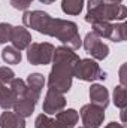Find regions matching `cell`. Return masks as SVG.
<instances>
[{
  "label": "cell",
  "mask_w": 127,
  "mask_h": 128,
  "mask_svg": "<svg viewBox=\"0 0 127 128\" xmlns=\"http://www.w3.org/2000/svg\"><path fill=\"white\" fill-rule=\"evenodd\" d=\"M23 24L27 28L36 30L40 34L58 39L63 46L76 51L82 46V39L78 32V26L73 21L61 18H51L43 10H26L23 15Z\"/></svg>",
  "instance_id": "1"
},
{
  "label": "cell",
  "mask_w": 127,
  "mask_h": 128,
  "mask_svg": "<svg viewBox=\"0 0 127 128\" xmlns=\"http://www.w3.org/2000/svg\"><path fill=\"white\" fill-rule=\"evenodd\" d=\"M81 58L75 51L67 46H57L52 55V68L48 78V86L66 94L72 86L73 72Z\"/></svg>",
  "instance_id": "2"
},
{
  "label": "cell",
  "mask_w": 127,
  "mask_h": 128,
  "mask_svg": "<svg viewBox=\"0 0 127 128\" xmlns=\"http://www.w3.org/2000/svg\"><path fill=\"white\" fill-rule=\"evenodd\" d=\"M127 16V8L124 4L106 3L105 0H88L85 21L93 24L96 21H123Z\"/></svg>",
  "instance_id": "3"
},
{
  "label": "cell",
  "mask_w": 127,
  "mask_h": 128,
  "mask_svg": "<svg viewBox=\"0 0 127 128\" xmlns=\"http://www.w3.org/2000/svg\"><path fill=\"white\" fill-rule=\"evenodd\" d=\"M55 46L49 42H32L27 48V61L33 66H46L52 61Z\"/></svg>",
  "instance_id": "4"
},
{
  "label": "cell",
  "mask_w": 127,
  "mask_h": 128,
  "mask_svg": "<svg viewBox=\"0 0 127 128\" xmlns=\"http://www.w3.org/2000/svg\"><path fill=\"white\" fill-rule=\"evenodd\" d=\"M73 78H78L79 80L84 82H93V80H105L106 79V73L102 72L100 66L96 63V60L91 58H81L73 72Z\"/></svg>",
  "instance_id": "5"
},
{
  "label": "cell",
  "mask_w": 127,
  "mask_h": 128,
  "mask_svg": "<svg viewBox=\"0 0 127 128\" xmlns=\"http://www.w3.org/2000/svg\"><path fill=\"white\" fill-rule=\"evenodd\" d=\"M39 98H40V91H36V90L27 86L26 92L15 100L12 109H14V112L17 115H20L23 118H29L34 112V107H36Z\"/></svg>",
  "instance_id": "6"
},
{
  "label": "cell",
  "mask_w": 127,
  "mask_h": 128,
  "mask_svg": "<svg viewBox=\"0 0 127 128\" xmlns=\"http://www.w3.org/2000/svg\"><path fill=\"white\" fill-rule=\"evenodd\" d=\"M84 49L94 58V60H105L109 55V46L103 43V40L94 32H88L82 40Z\"/></svg>",
  "instance_id": "7"
},
{
  "label": "cell",
  "mask_w": 127,
  "mask_h": 128,
  "mask_svg": "<svg viewBox=\"0 0 127 128\" xmlns=\"http://www.w3.org/2000/svg\"><path fill=\"white\" fill-rule=\"evenodd\" d=\"M82 127L84 128H99L105 121V109L96 106V104H84L79 110Z\"/></svg>",
  "instance_id": "8"
},
{
  "label": "cell",
  "mask_w": 127,
  "mask_h": 128,
  "mask_svg": "<svg viewBox=\"0 0 127 128\" xmlns=\"http://www.w3.org/2000/svg\"><path fill=\"white\" fill-rule=\"evenodd\" d=\"M64 107H66L64 94L55 91V90H52V88H48L45 100H43V104H42L43 113L45 115H55V113L61 112Z\"/></svg>",
  "instance_id": "9"
},
{
  "label": "cell",
  "mask_w": 127,
  "mask_h": 128,
  "mask_svg": "<svg viewBox=\"0 0 127 128\" xmlns=\"http://www.w3.org/2000/svg\"><path fill=\"white\" fill-rule=\"evenodd\" d=\"M11 43L14 48H17L18 51H24L29 48V45L32 43V34L30 32L23 27V26H17L12 27V33H11Z\"/></svg>",
  "instance_id": "10"
},
{
  "label": "cell",
  "mask_w": 127,
  "mask_h": 128,
  "mask_svg": "<svg viewBox=\"0 0 127 128\" xmlns=\"http://www.w3.org/2000/svg\"><path fill=\"white\" fill-rule=\"evenodd\" d=\"M90 100H91V104L106 109L109 104V91L100 84H93L90 86Z\"/></svg>",
  "instance_id": "11"
},
{
  "label": "cell",
  "mask_w": 127,
  "mask_h": 128,
  "mask_svg": "<svg viewBox=\"0 0 127 128\" xmlns=\"http://www.w3.org/2000/svg\"><path fill=\"white\" fill-rule=\"evenodd\" d=\"M0 128H26V118L15 112L5 110L0 115Z\"/></svg>",
  "instance_id": "12"
},
{
  "label": "cell",
  "mask_w": 127,
  "mask_h": 128,
  "mask_svg": "<svg viewBox=\"0 0 127 128\" xmlns=\"http://www.w3.org/2000/svg\"><path fill=\"white\" fill-rule=\"evenodd\" d=\"M15 100H17V97L12 92V90L9 88V85L0 82V107L5 110H9L14 107Z\"/></svg>",
  "instance_id": "13"
},
{
  "label": "cell",
  "mask_w": 127,
  "mask_h": 128,
  "mask_svg": "<svg viewBox=\"0 0 127 128\" xmlns=\"http://www.w3.org/2000/svg\"><path fill=\"white\" fill-rule=\"evenodd\" d=\"M34 128H70L67 125H64L63 122L57 121L55 118H49L45 113L37 115L36 121H34Z\"/></svg>",
  "instance_id": "14"
},
{
  "label": "cell",
  "mask_w": 127,
  "mask_h": 128,
  "mask_svg": "<svg viewBox=\"0 0 127 128\" xmlns=\"http://www.w3.org/2000/svg\"><path fill=\"white\" fill-rule=\"evenodd\" d=\"M55 119L63 122L64 125H67V127L73 128L78 124V121H79V113L75 109H67V110H61V112L55 113Z\"/></svg>",
  "instance_id": "15"
},
{
  "label": "cell",
  "mask_w": 127,
  "mask_h": 128,
  "mask_svg": "<svg viewBox=\"0 0 127 128\" xmlns=\"http://www.w3.org/2000/svg\"><path fill=\"white\" fill-rule=\"evenodd\" d=\"M84 8V0H63L61 2V10L66 15L76 16L82 12Z\"/></svg>",
  "instance_id": "16"
},
{
  "label": "cell",
  "mask_w": 127,
  "mask_h": 128,
  "mask_svg": "<svg viewBox=\"0 0 127 128\" xmlns=\"http://www.w3.org/2000/svg\"><path fill=\"white\" fill-rule=\"evenodd\" d=\"M21 58H23L21 57V51H18L12 45L11 46H6L2 51V60L6 64H20L21 63Z\"/></svg>",
  "instance_id": "17"
},
{
  "label": "cell",
  "mask_w": 127,
  "mask_h": 128,
  "mask_svg": "<svg viewBox=\"0 0 127 128\" xmlns=\"http://www.w3.org/2000/svg\"><path fill=\"white\" fill-rule=\"evenodd\" d=\"M91 27H93V32L100 39H109L111 33H112V28H114V24L108 22V21H96V22L91 24Z\"/></svg>",
  "instance_id": "18"
},
{
  "label": "cell",
  "mask_w": 127,
  "mask_h": 128,
  "mask_svg": "<svg viewBox=\"0 0 127 128\" xmlns=\"http://www.w3.org/2000/svg\"><path fill=\"white\" fill-rule=\"evenodd\" d=\"M26 84H27L29 88H33V90L42 92V88L45 86V78H43V74H40V73H30V74L27 76Z\"/></svg>",
  "instance_id": "19"
},
{
  "label": "cell",
  "mask_w": 127,
  "mask_h": 128,
  "mask_svg": "<svg viewBox=\"0 0 127 128\" xmlns=\"http://www.w3.org/2000/svg\"><path fill=\"white\" fill-rule=\"evenodd\" d=\"M127 37V27L124 22L121 24H114V28H112V33H111V37L109 40L112 42H124Z\"/></svg>",
  "instance_id": "20"
},
{
  "label": "cell",
  "mask_w": 127,
  "mask_h": 128,
  "mask_svg": "<svg viewBox=\"0 0 127 128\" xmlns=\"http://www.w3.org/2000/svg\"><path fill=\"white\" fill-rule=\"evenodd\" d=\"M114 104L120 109H126L127 100H126V86L118 85L114 88Z\"/></svg>",
  "instance_id": "21"
},
{
  "label": "cell",
  "mask_w": 127,
  "mask_h": 128,
  "mask_svg": "<svg viewBox=\"0 0 127 128\" xmlns=\"http://www.w3.org/2000/svg\"><path fill=\"white\" fill-rule=\"evenodd\" d=\"M8 85H9V88L12 90V92L15 94L17 98L21 97L24 92H26V90H27V84H26V80H23V79H20V78H14Z\"/></svg>",
  "instance_id": "22"
},
{
  "label": "cell",
  "mask_w": 127,
  "mask_h": 128,
  "mask_svg": "<svg viewBox=\"0 0 127 128\" xmlns=\"http://www.w3.org/2000/svg\"><path fill=\"white\" fill-rule=\"evenodd\" d=\"M12 27L9 22H0V45L11 42V33H12Z\"/></svg>",
  "instance_id": "23"
},
{
  "label": "cell",
  "mask_w": 127,
  "mask_h": 128,
  "mask_svg": "<svg viewBox=\"0 0 127 128\" xmlns=\"http://www.w3.org/2000/svg\"><path fill=\"white\" fill-rule=\"evenodd\" d=\"M15 78V73L9 67H0V82L2 84H9Z\"/></svg>",
  "instance_id": "24"
},
{
  "label": "cell",
  "mask_w": 127,
  "mask_h": 128,
  "mask_svg": "<svg viewBox=\"0 0 127 128\" xmlns=\"http://www.w3.org/2000/svg\"><path fill=\"white\" fill-rule=\"evenodd\" d=\"M33 0H11V4L14 9H18V10H26L30 4H32Z\"/></svg>",
  "instance_id": "25"
},
{
  "label": "cell",
  "mask_w": 127,
  "mask_h": 128,
  "mask_svg": "<svg viewBox=\"0 0 127 128\" xmlns=\"http://www.w3.org/2000/svg\"><path fill=\"white\" fill-rule=\"evenodd\" d=\"M120 80H121V85L126 86V64H123L120 68Z\"/></svg>",
  "instance_id": "26"
},
{
  "label": "cell",
  "mask_w": 127,
  "mask_h": 128,
  "mask_svg": "<svg viewBox=\"0 0 127 128\" xmlns=\"http://www.w3.org/2000/svg\"><path fill=\"white\" fill-rule=\"evenodd\" d=\"M105 128H124L123 124H118V122H109Z\"/></svg>",
  "instance_id": "27"
},
{
  "label": "cell",
  "mask_w": 127,
  "mask_h": 128,
  "mask_svg": "<svg viewBox=\"0 0 127 128\" xmlns=\"http://www.w3.org/2000/svg\"><path fill=\"white\" fill-rule=\"evenodd\" d=\"M42 4H51V3H54L55 0H39Z\"/></svg>",
  "instance_id": "28"
},
{
  "label": "cell",
  "mask_w": 127,
  "mask_h": 128,
  "mask_svg": "<svg viewBox=\"0 0 127 128\" xmlns=\"http://www.w3.org/2000/svg\"><path fill=\"white\" fill-rule=\"evenodd\" d=\"M105 2H106V3H115V4H120L123 0H105Z\"/></svg>",
  "instance_id": "29"
},
{
  "label": "cell",
  "mask_w": 127,
  "mask_h": 128,
  "mask_svg": "<svg viewBox=\"0 0 127 128\" xmlns=\"http://www.w3.org/2000/svg\"><path fill=\"white\" fill-rule=\"evenodd\" d=\"M79 128H84V127H79Z\"/></svg>",
  "instance_id": "30"
}]
</instances>
